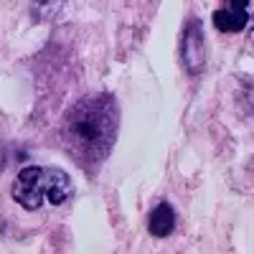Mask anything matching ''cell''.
<instances>
[{
	"instance_id": "5",
	"label": "cell",
	"mask_w": 254,
	"mask_h": 254,
	"mask_svg": "<svg viewBox=\"0 0 254 254\" xmlns=\"http://www.w3.org/2000/svg\"><path fill=\"white\" fill-rule=\"evenodd\" d=\"M147 231L155 237V239H168L176 231V211L168 201H160L153 211H150V219H147Z\"/></svg>"
},
{
	"instance_id": "7",
	"label": "cell",
	"mask_w": 254,
	"mask_h": 254,
	"mask_svg": "<svg viewBox=\"0 0 254 254\" xmlns=\"http://www.w3.org/2000/svg\"><path fill=\"white\" fill-rule=\"evenodd\" d=\"M3 168H5V147L0 145V171H3Z\"/></svg>"
},
{
	"instance_id": "3",
	"label": "cell",
	"mask_w": 254,
	"mask_h": 254,
	"mask_svg": "<svg viewBox=\"0 0 254 254\" xmlns=\"http://www.w3.org/2000/svg\"><path fill=\"white\" fill-rule=\"evenodd\" d=\"M181 61L188 74H201L206 66V44H203V26L201 20L190 18L183 36H181Z\"/></svg>"
},
{
	"instance_id": "4",
	"label": "cell",
	"mask_w": 254,
	"mask_h": 254,
	"mask_svg": "<svg viewBox=\"0 0 254 254\" xmlns=\"http://www.w3.org/2000/svg\"><path fill=\"white\" fill-rule=\"evenodd\" d=\"M249 23V0H224L214 10V26L219 33H239Z\"/></svg>"
},
{
	"instance_id": "1",
	"label": "cell",
	"mask_w": 254,
	"mask_h": 254,
	"mask_svg": "<svg viewBox=\"0 0 254 254\" xmlns=\"http://www.w3.org/2000/svg\"><path fill=\"white\" fill-rule=\"evenodd\" d=\"M120 132V107L107 92L87 94L64 112L59 137L61 147L84 173L94 176L110 158Z\"/></svg>"
},
{
	"instance_id": "6",
	"label": "cell",
	"mask_w": 254,
	"mask_h": 254,
	"mask_svg": "<svg viewBox=\"0 0 254 254\" xmlns=\"http://www.w3.org/2000/svg\"><path fill=\"white\" fill-rule=\"evenodd\" d=\"M64 5H66V0H31V15L33 20L44 23V20L56 18L64 10Z\"/></svg>"
},
{
	"instance_id": "8",
	"label": "cell",
	"mask_w": 254,
	"mask_h": 254,
	"mask_svg": "<svg viewBox=\"0 0 254 254\" xmlns=\"http://www.w3.org/2000/svg\"><path fill=\"white\" fill-rule=\"evenodd\" d=\"M247 97H249V99H252V102H254V92H249V94H247Z\"/></svg>"
},
{
	"instance_id": "2",
	"label": "cell",
	"mask_w": 254,
	"mask_h": 254,
	"mask_svg": "<svg viewBox=\"0 0 254 254\" xmlns=\"http://www.w3.org/2000/svg\"><path fill=\"white\" fill-rule=\"evenodd\" d=\"M10 196L26 211H38L44 206V201H49L51 206H64L74 196V183L69 173L61 171V168L26 165L15 176Z\"/></svg>"
}]
</instances>
